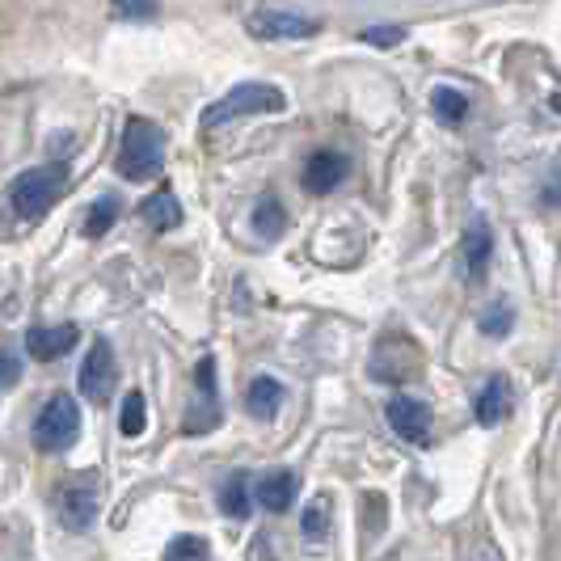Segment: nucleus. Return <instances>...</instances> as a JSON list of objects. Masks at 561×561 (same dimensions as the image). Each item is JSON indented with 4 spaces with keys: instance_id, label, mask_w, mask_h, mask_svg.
Returning a JSON list of instances; mask_svg holds the SVG:
<instances>
[{
    "instance_id": "2eb2a0df",
    "label": "nucleus",
    "mask_w": 561,
    "mask_h": 561,
    "mask_svg": "<svg viewBox=\"0 0 561 561\" xmlns=\"http://www.w3.org/2000/svg\"><path fill=\"white\" fill-rule=\"evenodd\" d=\"M253 499L262 503V511H271V515H283L287 506L296 503V473H291V469H275V473H266V478L257 481Z\"/></svg>"
},
{
    "instance_id": "dca6fc26",
    "label": "nucleus",
    "mask_w": 561,
    "mask_h": 561,
    "mask_svg": "<svg viewBox=\"0 0 561 561\" xmlns=\"http://www.w3.org/2000/svg\"><path fill=\"white\" fill-rule=\"evenodd\" d=\"M473 414H478L481 426L506 422V414H511V385H506V376H490V380H485V389H481L478 401H473Z\"/></svg>"
},
{
    "instance_id": "9b49d317",
    "label": "nucleus",
    "mask_w": 561,
    "mask_h": 561,
    "mask_svg": "<svg viewBox=\"0 0 561 561\" xmlns=\"http://www.w3.org/2000/svg\"><path fill=\"white\" fill-rule=\"evenodd\" d=\"M385 419H389L397 439H405V444H414V448L431 444V405L419 401V397L397 393L393 401L385 405Z\"/></svg>"
},
{
    "instance_id": "6e6552de",
    "label": "nucleus",
    "mask_w": 561,
    "mask_h": 561,
    "mask_svg": "<svg viewBox=\"0 0 561 561\" xmlns=\"http://www.w3.org/2000/svg\"><path fill=\"white\" fill-rule=\"evenodd\" d=\"M77 385H81L84 401L93 405H106L118 389V364H114V351L106 337H93L89 355L81 359V371H77Z\"/></svg>"
},
{
    "instance_id": "f3484780",
    "label": "nucleus",
    "mask_w": 561,
    "mask_h": 561,
    "mask_svg": "<svg viewBox=\"0 0 561 561\" xmlns=\"http://www.w3.org/2000/svg\"><path fill=\"white\" fill-rule=\"evenodd\" d=\"M140 216L152 232H169V228L182 225V203H178L173 191H157V195H148L140 203Z\"/></svg>"
},
{
    "instance_id": "aec40b11",
    "label": "nucleus",
    "mask_w": 561,
    "mask_h": 561,
    "mask_svg": "<svg viewBox=\"0 0 561 561\" xmlns=\"http://www.w3.org/2000/svg\"><path fill=\"white\" fill-rule=\"evenodd\" d=\"M220 511L232 519H245L250 515V473H232L220 485Z\"/></svg>"
},
{
    "instance_id": "ddd939ff",
    "label": "nucleus",
    "mask_w": 561,
    "mask_h": 561,
    "mask_svg": "<svg viewBox=\"0 0 561 561\" xmlns=\"http://www.w3.org/2000/svg\"><path fill=\"white\" fill-rule=\"evenodd\" d=\"M490 257H494V232L485 220H473V225L465 228V241H460V262H465V279L469 283H481L485 279V271H490Z\"/></svg>"
},
{
    "instance_id": "39448f33",
    "label": "nucleus",
    "mask_w": 561,
    "mask_h": 561,
    "mask_svg": "<svg viewBox=\"0 0 561 561\" xmlns=\"http://www.w3.org/2000/svg\"><path fill=\"white\" fill-rule=\"evenodd\" d=\"M367 376L376 385H410L422 376V351L410 334H380V342L371 346V359H367Z\"/></svg>"
},
{
    "instance_id": "b1692460",
    "label": "nucleus",
    "mask_w": 561,
    "mask_h": 561,
    "mask_svg": "<svg viewBox=\"0 0 561 561\" xmlns=\"http://www.w3.org/2000/svg\"><path fill=\"white\" fill-rule=\"evenodd\" d=\"M300 528H305V536H309V540H321V536L330 533V499H325V494H321V499H312V503L305 506Z\"/></svg>"
},
{
    "instance_id": "393cba45",
    "label": "nucleus",
    "mask_w": 561,
    "mask_h": 561,
    "mask_svg": "<svg viewBox=\"0 0 561 561\" xmlns=\"http://www.w3.org/2000/svg\"><path fill=\"white\" fill-rule=\"evenodd\" d=\"M511 305H490V309L481 312V321H478V330L485 337H506L511 334Z\"/></svg>"
},
{
    "instance_id": "cd10ccee",
    "label": "nucleus",
    "mask_w": 561,
    "mask_h": 561,
    "mask_svg": "<svg viewBox=\"0 0 561 561\" xmlns=\"http://www.w3.org/2000/svg\"><path fill=\"white\" fill-rule=\"evenodd\" d=\"M540 198H545V207H561V161L553 165V173H549V182H545Z\"/></svg>"
},
{
    "instance_id": "7ed1b4c3",
    "label": "nucleus",
    "mask_w": 561,
    "mask_h": 561,
    "mask_svg": "<svg viewBox=\"0 0 561 561\" xmlns=\"http://www.w3.org/2000/svg\"><path fill=\"white\" fill-rule=\"evenodd\" d=\"M161 161H165V136L157 123L148 118H127L123 127V140H118V157L114 165L127 182H148L161 173Z\"/></svg>"
},
{
    "instance_id": "a878e982",
    "label": "nucleus",
    "mask_w": 561,
    "mask_h": 561,
    "mask_svg": "<svg viewBox=\"0 0 561 561\" xmlns=\"http://www.w3.org/2000/svg\"><path fill=\"white\" fill-rule=\"evenodd\" d=\"M114 13L131 18V22H152L157 18V0H114Z\"/></svg>"
},
{
    "instance_id": "f03ea898",
    "label": "nucleus",
    "mask_w": 561,
    "mask_h": 561,
    "mask_svg": "<svg viewBox=\"0 0 561 561\" xmlns=\"http://www.w3.org/2000/svg\"><path fill=\"white\" fill-rule=\"evenodd\" d=\"M279 111H287V98H283L279 84L245 81V84H237V89H228L225 98H216V102L203 111V131L228 127V123L250 118V114H279Z\"/></svg>"
},
{
    "instance_id": "c85d7f7f",
    "label": "nucleus",
    "mask_w": 561,
    "mask_h": 561,
    "mask_svg": "<svg viewBox=\"0 0 561 561\" xmlns=\"http://www.w3.org/2000/svg\"><path fill=\"white\" fill-rule=\"evenodd\" d=\"M18 380H22V359L13 346H4V389H13Z\"/></svg>"
},
{
    "instance_id": "a211bd4d",
    "label": "nucleus",
    "mask_w": 561,
    "mask_h": 561,
    "mask_svg": "<svg viewBox=\"0 0 561 561\" xmlns=\"http://www.w3.org/2000/svg\"><path fill=\"white\" fill-rule=\"evenodd\" d=\"M253 232L262 241H279L283 232H287V207L275 195H262L253 203Z\"/></svg>"
},
{
    "instance_id": "5701e85b",
    "label": "nucleus",
    "mask_w": 561,
    "mask_h": 561,
    "mask_svg": "<svg viewBox=\"0 0 561 561\" xmlns=\"http://www.w3.org/2000/svg\"><path fill=\"white\" fill-rule=\"evenodd\" d=\"M165 561H211V549L203 536H173L165 545Z\"/></svg>"
},
{
    "instance_id": "0eeeda50",
    "label": "nucleus",
    "mask_w": 561,
    "mask_h": 561,
    "mask_svg": "<svg viewBox=\"0 0 561 561\" xmlns=\"http://www.w3.org/2000/svg\"><path fill=\"white\" fill-rule=\"evenodd\" d=\"M220 422H225V410H220V389H216V359L203 355L195 367V401L186 405L182 431L186 435H211Z\"/></svg>"
},
{
    "instance_id": "423d86ee",
    "label": "nucleus",
    "mask_w": 561,
    "mask_h": 561,
    "mask_svg": "<svg viewBox=\"0 0 561 561\" xmlns=\"http://www.w3.org/2000/svg\"><path fill=\"white\" fill-rule=\"evenodd\" d=\"M98 494H102V473L98 469H81L68 473L56 485V515L68 533H89L98 519Z\"/></svg>"
},
{
    "instance_id": "9d476101",
    "label": "nucleus",
    "mask_w": 561,
    "mask_h": 561,
    "mask_svg": "<svg viewBox=\"0 0 561 561\" xmlns=\"http://www.w3.org/2000/svg\"><path fill=\"white\" fill-rule=\"evenodd\" d=\"M346 178H351V157H346L342 148H317V152H309L305 169H300V186H305L312 198L334 195Z\"/></svg>"
},
{
    "instance_id": "20e7f679",
    "label": "nucleus",
    "mask_w": 561,
    "mask_h": 561,
    "mask_svg": "<svg viewBox=\"0 0 561 561\" xmlns=\"http://www.w3.org/2000/svg\"><path fill=\"white\" fill-rule=\"evenodd\" d=\"M81 439V410L68 393H51L43 401V410L34 414V426H30V444L47 456H59Z\"/></svg>"
},
{
    "instance_id": "c756f323",
    "label": "nucleus",
    "mask_w": 561,
    "mask_h": 561,
    "mask_svg": "<svg viewBox=\"0 0 561 561\" xmlns=\"http://www.w3.org/2000/svg\"><path fill=\"white\" fill-rule=\"evenodd\" d=\"M553 111L561 114V93H553Z\"/></svg>"
},
{
    "instance_id": "1a4fd4ad",
    "label": "nucleus",
    "mask_w": 561,
    "mask_h": 561,
    "mask_svg": "<svg viewBox=\"0 0 561 561\" xmlns=\"http://www.w3.org/2000/svg\"><path fill=\"white\" fill-rule=\"evenodd\" d=\"M245 30L266 43H296V38H312L321 22L309 13H296V9H253L245 18Z\"/></svg>"
},
{
    "instance_id": "4be33fe9",
    "label": "nucleus",
    "mask_w": 561,
    "mask_h": 561,
    "mask_svg": "<svg viewBox=\"0 0 561 561\" xmlns=\"http://www.w3.org/2000/svg\"><path fill=\"white\" fill-rule=\"evenodd\" d=\"M118 211H123V203L114 195H102L93 207H89V216H84V237H106L118 220Z\"/></svg>"
},
{
    "instance_id": "f8f14e48",
    "label": "nucleus",
    "mask_w": 561,
    "mask_h": 561,
    "mask_svg": "<svg viewBox=\"0 0 561 561\" xmlns=\"http://www.w3.org/2000/svg\"><path fill=\"white\" fill-rule=\"evenodd\" d=\"M77 342H81V330L77 325H30L26 330V355L30 359H38V364H56L64 359L68 351H77Z\"/></svg>"
},
{
    "instance_id": "6ab92c4d",
    "label": "nucleus",
    "mask_w": 561,
    "mask_h": 561,
    "mask_svg": "<svg viewBox=\"0 0 561 561\" xmlns=\"http://www.w3.org/2000/svg\"><path fill=\"white\" fill-rule=\"evenodd\" d=\"M431 111L444 127H460L469 118V98L460 89H451V84H435L431 89Z\"/></svg>"
},
{
    "instance_id": "4468645a",
    "label": "nucleus",
    "mask_w": 561,
    "mask_h": 561,
    "mask_svg": "<svg viewBox=\"0 0 561 561\" xmlns=\"http://www.w3.org/2000/svg\"><path fill=\"white\" fill-rule=\"evenodd\" d=\"M283 410V385L275 376H253L250 389H245V414L257 422L279 419Z\"/></svg>"
},
{
    "instance_id": "412c9836",
    "label": "nucleus",
    "mask_w": 561,
    "mask_h": 561,
    "mask_svg": "<svg viewBox=\"0 0 561 561\" xmlns=\"http://www.w3.org/2000/svg\"><path fill=\"white\" fill-rule=\"evenodd\" d=\"M144 426H148V405H144V393L140 389H127L123 410H118V431H123L127 439H136V435H144Z\"/></svg>"
},
{
    "instance_id": "f257e3e1",
    "label": "nucleus",
    "mask_w": 561,
    "mask_h": 561,
    "mask_svg": "<svg viewBox=\"0 0 561 561\" xmlns=\"http://www.w3.org/2000/svg\"><path fill=\"white\" fill-rule=\"evenodd\" d=\"M64 191H68V165H64V161H59V165L26 169V173H18L13 186H9V207H13L18 220L34 225V220H43V216L56 207Z\"/></svg>"
},
{
    "instance_id": "bb28decb",
    "label": "nucleus",
    "mask_w": 561,
    "mask_h": 561,
    "mask_svg": "<svg viewBox=\"0 0 561 561\" xmlns=\"http://www.w3.org/2000/svg\"><path fill=\"white\" fill-rule=\"evenodd\" d=\"M364 38L371 43V47H397V43L405 38V30L401 26H371V30H364Z\"/></svg>"
}]
</instances>
